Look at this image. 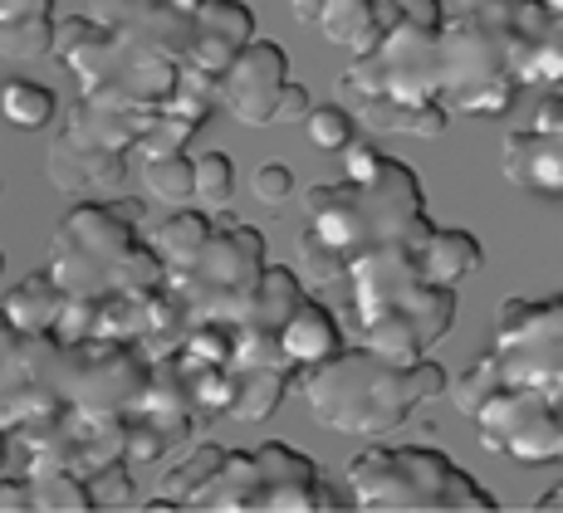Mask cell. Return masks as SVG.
<instances>
[{"label":"cell","instance_id":"6da1fadb","mask_svg":"<svg viewBox=\"0 0 563 513\" xmlns=\"http://www.w3.org/2000/svg\"><path fill=\"white\" fill-rule=\"evenodd\" d=\"M191 10L197 0H89L54 20V59L89 103L162 113L187 79Z\"/></svg>","mask_w":563,"mask_h":513},{"label":"cell","instance_id":"7a4b0ae2","mask_svg":"<svg viewBox=\"0 0 563 513\" xmlns=\"http://www.w3.org/2000/svg\"><path fill=\"white\" fill-rule=\"evenodd\" d=\"M559 10L544 0H446L437 103L451 118H500L529 89H559Z\"/></svg>","mask_w":563,"mask_h":513},{"label":"cell","instance_id":"3957f363","mask_svg":"<svg viewBox=\"0 0 563 513\" xmlns=\"http://www.w3.org/2000/svg\"><path fill=\"white\" fill-rule=\"evenodd\" d=\"M431 231L427 196L407 161L387 157L367 181H323L305 191V231H299V259L313 289L339 283L343 269L367 249L417 245Z\"/></svg>","mask_w":563,"mask_h":513},{"label":"cell","instance_id":"277c9868","mask_svg":"<svg viewBox=\"0 0 563 513\" xmlns=\"http://www.w3.org/2000/svg\"><path fill=\"white\" fill-rule=\"evenodd\" d=\"M446 367L417 357V363H393L367 347H339L319 367L299 372L313 421L333 435H358V440H383L397 425L411 421V411L437 401L446 391Z\"/></svg>","mask_w":563,"mask_h":513},{"label":"cell","instance_id":"5b68a950","mask_svg":"<svg viewBox=\"0 0 563 513\" xmlns=\"http://www.w3.org/2000/svg\"><path fill=\"white\" fill-rule=\"evenodd\" d=\"M349 289V323L358 347L393 363H417L456 323V289L427 283L411 259V245H383L358 255L343 269Z\"/></svg>","mask_w":563,"mask_h":513},{"label":"cell","instance_id":"8992f818","mask_svg":"<svg viewBox=\"0 0 563 513\" xmlns=\"http://www.w3.org/2000/svg\"><path fill=\"white\" fill-rule=\"evenodd\" d=\"M143 201H74L69 215L54 225L45 275L64 293H153L162 289V265L137 235Z\"/></svg>","mask_w":563,"mask_h":513},{"label":"cell","instance_id":"52a82bcc","mask_svg":"<svg viewBox=\"0 0 563 513\" xmlns=\"http://www.w3.org/2000/svg\"><path fill=\"white\" fill-rule=\"evenodd\" d=\"M349 494L319 475L305 450L265 440L255 450H225L216 469L191 489L187 513H339Z\"/></svg>","mask_w":563,"mask_h":513},{"label":"cell","instance_id":"ba28073f","mask_svg":"<svg viewBox=\"0 0 563 513\" xmlns=\"http://www.w3.org/2000/svg\"><path fill=\"white\" fill-rule=\"evenodd\" d=\"M353 509L367 513H495V494H485L451 455L431 445H373L343 469Z\"/></svg>","mask_w":563,"mask_h":513},{"label":"cell","instance_id":"9c48e42d","mask_svg":"<svg viewBox=\"0 0 563 513\" xmlns=\"http://www.w3.org/2000/svg\"><path fill=\"white\" fill-rule=\"evenodd\" d=\"M446 0H383V35L339 74V98L437 103V35Z\"/></svg>","mask_w":563,"mask_h":513},{"label":"cell","instance_id":"30bf717a","mask_svg":"<svg viewBox=\"0 0 563 513\" xmlns=\"http://www.w3.org/2000/svg\"><path fill=\"white\" fill-rule=\"evenodd\" d=\"M265 235L255 225H211L206 245L187 269L167 275V293L181 303L187 323H245L255 279L265 269Z\"/></svg>","mask_w":563,"mask_h":513},{"label":"cell","instance_id":"8fae6325","mask_svg":"<svg viewBox=\"0 0 563 513\" xmlns=\"http://www.w3.org/2000/svg\"><path fill=\"white\" fill-rule=\"evenodd\" d=\"M490 357L505 387H529L563 401V299H500Z\"/></svg>","mask_w":563,"mask_h":513},{"label":"cell","instance_id":"7c38bea8","mask_svg":"<svg viewBox=\"0 0 563 513\" xmlns=\"http://www.w3.org/2000/svg\"><path fill=\"white\" fill-rule=\"evenodd\" d=\"M481 450L515 465H559L563 460V421L559 401L539 397L529 387H495L471 411Z\"/></svg>","mask_w":563,"mask_h":513},{"label":"cell","instance_id":"4fadbf2b","mask_svg":"<svg viewBox=\"0 0 563 513\" xmlns=\"http://www.w3.org/2000/svg\"><path fill=\"white\" fill-rule=\"evenodd\" d=\"M289 83V54L279 40L251 35L216 74V108L245 127H275V98Z\"/></svg>","mask_w":563,"mask_h":513},{"label":"cell","instance_id":"5bb4252c","mask_svg":"<svg viewBox=\"0 0 563 513\" xmlns=\"http://www.w3.org/2000/svg\"><path fill=\"white\" fill-rule=\"evenodd\" d=\"M534 123L505 137L500 147V171L519 191H534L544 201H559L563 191V98L559 89H539Z\"/></svg>","mask_w":563,"mask_h":513},{"label":"cell","instance_id":"9a60e30c","mask_svg":"<svg viewBox=\"0 0 563 513\" xmlns=\"http://www.w3.org/2000/svg\"><path fill=\"white\" fill-rule=\"evenodd\" d=\"M255 35V10L245 0H197L191 10V45H187V79L216 89V74L231 64V54Z\"/></svg>","mask_w":563,"mask_h":513},{"label":"cell","instance_id":"2e32d148","mask_svg":"<svg viewBox=\"0 0 563 513\" xmlns=\"http://www.w3.org/2000/svg\"><path fill=\"white\" fill-rule=\"evenodd\" d=\"M45 177L54 191L74 196V201H108V196L123 191L128 157L99 152V147H79V142H64L54 133L49 152H45Z\"/></svg>","mask_w":563,"mask_h":513},{"label":"cell","instance_id":"e0dca14e","mask_svg":"<svg viewBox=\"0 0 563 513\" xmlns=\"http://www.w3.org/2000/svg\"><path fill=\"white\" fill-rule=\"evenodd\" d=\"M421 279L441 283V289H461L471 275H481L485 265V245L471 231H451V225H431L427 235L411 245Z\"/></svg>","mask_w":563,"mask_h":513},{"label":"cell","instance_id":"ac0fdd59","mask_svg":"<svg viewBox=\"0 0 563 513\" xmlns=\"http://www.w3.org/2000/svg\"><path fill=\"white\" fill-rule=\"evenodd\" d=\"M353 113V123L367 127L377 137H417V142H437L446 133L451 113L441 103H393V98H353L343 103Z\"/></svg>","mask_w":563,"mask_h":513},{"label":"cell","instance_id":"d6986e66","mask_svg":"<svg viewBox=\"0 0 563 513\" xmlns=\"http://www.w3.org/2000/svg\"><path fill=\"white\" fill-rule=\"evenodd\" d=\"M279 347H285V357L305 372V367H319L323 357H333L343 347V323L333 319L329 303H319L313 293H305L299 309L279 323Z\"/></svg>","mask_w":563,"mask_h":513},{"label":"cell","instance_id":"ffe728a7","mask_svg":"<svg viewBox=\"0 0 563 513\" xmlns=\"http://www.w3.org/2000/svg\"><path fill=\"white\" fill-rule=\"evenodd\" d=\"M231 391H225V416L241 425H260L285 406L289 387H295V367H225Z\"/></svg>","mask_w":563,"mask_h":513},{"label":"cell","instance_id":"44dd1931","mask_svg":"<svg viewBox=\"0 0 563 513\" xmlns=\"http://www.w3.org/2000/svg\"><path fill=\"white\" fill-rule=\"evenodd\" d=\"M319 35L329 40V45L349 49L353 59L367 54L377 45V35H383V0H323L319 5Z\"/></svg>","mask_w":563,"mask_h":513},{"label":"cell","instance_id":"7402d4cb","mask_svg":"<svg viewBox=\"0 0 563 513\" xmlns=\"http://www.w3.org/2000/svg\"><path fill=\"white\" fill-rule=\"evenodd\" d=\"M309 293V283L285 265H265L255 279V293H251V309H245V327H265V333H279V323L299 309V299ZM241 327V323H235Z\"/></svg>","mask_w":563,"mask_h":513},{"label":"cell","instance_id":"603a6c76","mask_svg":"<svg viewBox=\"0 0 563 513\" xmlns=\"http://www.w3.org/2000/svg\"><path fill=\"white\" fill-rule=\"evenodd\" d=\"M59 309H64V289L45 275V269H35V275H25L5 293V309L0 313L10 319L15 333H54Z\"/></svg>","mask_w":563,"mask_h":513},{"label":"cell","instance_id":"cb8c5ba5","mask_svg":"<svg viewBox=\"0 0 563 513\" xmlns=\"http://www.w3.org/2000/svg\"><path fill=\"white\" fill-rule=\"evenodd\" d=\"M211 225H216V221H211L206 211H177V215H167V221H162L153 235H147V249L157 255L162 279L177 275V269H187L191 259H197V249L206 245Z\"/></svg>","mask_w":563,"mask_h":513},{"label":"cell","instance_id":"d4e9b609","mask_svg":"<svg viewBox=\"0 0 563 513\" xmlns=\"http://www.w3.org/2000/svg\"><path fill=\"white\" fill-rule=\"evenodd\" d=\"M0 113H5L10 127H20V133H40V127L54 123V113H59V98L54 89L35 79H5L0 83Z\"/></svg>","mask_w":563,"mask_h":513},{"label":"cell","instance_id":"484cf974","mask_svg":"<svg viewBox=\"0 0 563 513\" xmlns=\"http://www.w3.org/2000/svg\"><path fill=\"white\" fill-rule=\"evenodd\" d=\"M235 201V161L225 152L191 157V205L206 215H225Z\"/></svg>","mask_w":563,"mask_h":513},{"label":"cell","instance_id":"4316f807","mask_svg":"<svg viewBox=\"0 0 563 513\" xmlns=\"http://www.w3.org/2000/svg\"><path fill=\"white\" fill-rule=\"evenodd\" d=\"M25 479H30L35 513H79V509H89V484H84V475H74V469L40 465V469H25Z\"/></svg>","mask_w":563,"mask_h":513},{"label":"cell","instance_id":"83f0119b","mask_svg":"<svg viewBox=\"0 0 563 513\" xmlns=\"http://www.w3.org/2000/svg\"><path fill=\"white\" fill-rule=\"evenodd\" d=\"M137 177L153 201L162 205H191V152H172V157L137 161Z\"/></svg>","mask_w":563,"mask_h":513},{"label":"cell","instance_id":"f1b7e54d","mask_svg":"<svg viewBox=\"0 0 563 513\" xmlns=\"http://www.w3.org/2000/svg\"><path fill=\"white\" fill-rule=\"evenodd\" d=\"M197 133H201V127L187 123V118H177V113H153V118L143 123V133H137L133 157H128V161H147V157H172V152H187Z\"/></svg>","mask_w":563,"mask_h":513},{"label":"cell","instance_id":"f546056e","mask_svg":"<svg viewBox=\"0 0 563 513\" xmlns=\"http://www.w3.org/2000/svg\"><path fill=\"white\" fill-rule=\"evenodd\" d=\"M49 54H54V15L10 20V25H0V59L35 64V59H49Z\"/></svg>","mask_w":563,"mask_h":513},{"label":"cell","instance_id":"4dcf8cb0","mask_svg":"<svg viewBox=\"0 0 563 513\" xmlns=\"http://www.w3.org/2000/svg\"><path fill=\"white\" fill-rule=\"evenodd\" d=\"M305 133L313 152H343L353 137H358V123L343 103H313L305 113Z\"/></svg>","mask_w":563,"mask_h":513},{"label":"cell","instance_id":"1f68e13d","mask_svg":"<svg viewBox=\"0 0 563 513\" xmlns=\"http://www.w3.org/2000/svg\"><path fill=\"white\" fill-rule=\"evenodd\" d=\"M495 387H505V381H500V367H495L490 347H485L481 357H471V367H465V372H461L456 381H446L451 401H456V411H465V416H471V411L481 406V401L490 397Z\"/></svg>","mask_w":563,"mask_h":513},{"label":"cell","instance_id":"d6a6232c","mask_svg":"<svg viewBox=\"0 0 563 513\" xmlns=\"http://www.w3.org/2000/svg\"><path fill=\"white\" fill-rule=\"evenodd\" d=\"M84 484H89V509H133V475H128V460H108L99 469H89Z\"/></svg>","mask_w":563,"mask_h":513},{"label":"cell","instance_id":"836d02e7","mask_svg":"<svg viewBox=\"0 0 563 513\" xmlns=\"http://www.w3.org/2000/svg\"><path fill=\"white\" fill-rule=\"evenodd\" d=\"M251 191H255V201H265V205H285L289 196H295V171H289L285 161H265L251 177Z\"/></svg>","mask_w":563,"mask_h":513},{"label":"cell","instance_id":"e575fe53","mask_svg":"<svg viewBox=\"0 0 563 513\" xmlns=\"http://www.w3.org/2000/svg\"><path fill=\"white\" fill-rule=\"evenodd\" d=\"M377 167H383V152L373 142H349L343 147V181H367Z\"/></svg>","mask_w":563,"mask_h":513},{"label":"cell","instance_id":"d590c367","mask_svg":"<svg viewBox=\"0 0 563 513\" xmlns=\"http://www.w3.org/2000/svg\"><path fill=\"white\" fill-rule=\"evenodd\" d=\"M313 108V98H309V89L305 83H295L289 79L285 89H279V98H275V123H305V113Z\"/></svg>","mask_w":563,"mask_h":513},{"label":"cell","instance_id":"8d00e7d4","mask_svg":"<svg viewBox=\"0 0 563 513\" xmlns=\"http://www.w3.org/2000/svg\"><path fill=\"white\" fill-rule=\"evenodd\" d=\"M0 513H35V499H30V479L0 469Z\"/></svg>","mask_w":563,"mask_h":513},{"label":"cell","instance_id":"74e56055","mask_svg":"<svg viewBox=\"0 0 563 513\" xmlns=\"http://www.w3.org/2000/svg\"><path fill=\"white\" fill-rule=\"evenodd\" d=\"M40 15H54V0H0V25H10V20H40Z\"/></svg>","mask_w":563,"mask_h":513},{"label":"cell","instance_id":"f35d334b","mask_svg":"<svg viewBox=\"0 0 563 513\" xmlns=\"http://www.w3.org/2000/svg\"><path fill=\"white\" fill-rule=\"evenodd\" d=\"M319 5L323 0H289V10H295L299 25H313V20H319Z\"/></svg>","mask_w":563,"mask_h":513},{"label":"cell","instance_id":"ab89813d","mask_svg":"<svg viewBox=\"0 0 563 513\" xmlns=\"http://www.w3.org/2000/svg\"><path fill=\"white\" fill-rule=\"evenodd\" d=\"M559 504H563V499H559V489H549V494H539V513H559Z\"/></svg>","mask_w":563,"mask_h":513},{"label":"cell","instance_id":"60d3db41","mask_svg":"<svg viewBox=\"0 0 563 513\" xmlns=\"http://www.w3.org/2000/svg\"><path fill=\"white\" fill-rule=\"evenodd\" d=\"M0 469H10V435L0 431Z\"/></svg>","mask_w":563,"mask_h":513}]
</instances>
